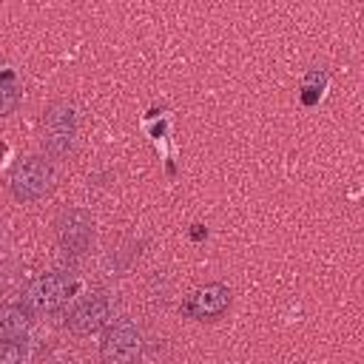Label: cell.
Returning a JSON list of instances; mask_svg holds the SVG:
<instances>
[{
	"label": "cell",
	"mask_w": 364,
	"mask_h": 364,
	"mask_svg": "<svg viewBox=\"0 0 364 364\" xmlns=\"http://www.w3.org/2000/svg\"><path fill=\"white\" fill-rule=\"evenodd\" d=\"M54 188V168L46 156H23L9 173V191L17 202H37Z\"/></svg>",
	"instance_id": "obj_1"
},
{
	"label": "cell",
	"mask_w": 364,
	"mask_h": 364,
	"mask_svg": "<svg viewBox=\"0 0 364 364\" xmlns=\"http://www.w3.org/2000/svg\"><path fill=\"white\" fill-rule=\"evenodd\" d=\"M142 353H145V336L134 321L122 318L105 327L102 341H100L102 364H139Z\"/></svg>",
	"instance_id": "obj_2"
},
{
	"label": "cell",
	"mask_w": 364,
	"mask_h": 364,
	"mask_svg": "<svg viewBox=\"0 0 364 364\" xmlns=\"http://www.w3.org/2000/svg\"><path fill=\"white\" fill-rule=\"evenodd\" d=\"M71 282L63 273H40L37 279H31V284L23 293V307L31 316H51L57 313L68 296H71Z\"/></svg>",
	"instance_id": "obj_3"
},
{
	"label": "cell",
	"mask_w": 364,
	"mask_h": 364,
	"mask_svg": "<svg viewBox=\"0 0 364 364\" xmlns=\"http://www.w3.org/2000/svg\"><path fill=\"white\" fill-rule=\"evenodd\" d=\"M230 301H233V293H230L228 284H222V282H208V284L193 287V290L182 299L179 313H182L185 318H193V321H216L219 316L228 313Z\"/></svg>",
	"instance_id": "obj_4"
},
{
	"label": "cell",
	"mask_w": 364,
	"mask_h": 364,
	"mask_svg": "<svg viewBox=\"0 0 364 364\" xmlns=\"http://www.w3.org/2000/svg\"><path fill=\"white\" fill-rule=\"evenodd\" d=\"M108 321H111V301H108V296H102V293H94V296L82 299V301L68 313V318H65V324H68V330H71L74 336L100 333V330L108 327Z\"/></svg>",
	"instance_id": "obj_5"
},
{
	"label": "cell",
	"mask_w": 364,
	"mask_h": 364,
	"mask_svg": "<svg viewBox=\"0 0 364 364\" xmlns=\"http://www.w3.org/2000/svg\"><path fill=\"white\" fill-rule=\"evenodd\" d=\"M74 134H77V119L74 111L68 105H57L46 114L43 122V145L51 156H63L71 151L74 145Z\"/></svg>",
	"instance_id": "obj_6"
},
{
	"label": "cell",
	"mask_w": 364,
	"mask_h": 364,
	"mask_svg": "<svg viewBox=\"0 0 364 364\" xmlns=\"http://www.w3.org/2000/svg\"><path fill=\"white\" fill-rule=\"evenodd\" d=\"M57 239L65 250L82 253L94 239V219L82 208H68L57 219Z\"/></svg>",
	"instance_id": "obj_7"
},
{
	"label": "cell",
	"mask_w": 364,
	"mask_h": 364,
	"mask_svg": "<svg viewBox=\"0 0 364 364\" xmlns=\"http://www.w3.org/2000/svg\"><path fill=\"white\" fill-rule=\"evenodd\" d=\"M31 327V313L23 304L0 307V341H20Z\"/></svg>",
	"instance_id": "obj_8"
},
{
	"label": "cell",
	"mask_w": 364,
	"mask_h": 364,
	"mask_svg": "<svg viewBox=\"0 0 364 364\" xmlns=\"http://www.w3.org/2000/svg\"><path fill=\"white\" fill-rule=\"evenodd\" d=\"M20 82L14 80V74H0V119L9 117L17 105H20Z\"/></svg>",
	"instance_id": "obj_9"
},
{
	"label": "cell",
	"mask_w": 364,
	"mask_h": 364,
	"mask_svg": "<svg viewBox=\"0 0 364 364\" xmlns=\"http://www.w3.org/2000/svg\"><path fill=\"white\" fill-rule=\"evenodd\" d=\"M26 347L20 341H0V364H23Z\"/></svg>",
	"instance_id": "obj_10"
}]
</instances>
